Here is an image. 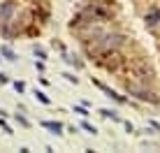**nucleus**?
<instances>
[{
	"label": "nucleus",
	"mask_w": 160,
	"mask_h": 153,
	"mask_svg": "<svg viewBox=\"0 0 160 153\" xmlns=\"http://www.w3.org/2000/svg\"><path fill=\"white\" fill-rule=\"evenodd\" d=\"M125 93L132 95V97H137V100H142V102H151V105H158L160 102L158 93L146 88L144 81H142V84H130V81H125Z\"/></svg>",
	"instance_id": "1"
},
{
	"label": "nucleus",
	"mask_w": 160,
	"mask_h": 153,
	"mask_svg": "<svg viewBox=\"0 0 160 153\" xmlns=\"http://www.w3.org/2000/svg\"><path fill=\"white\" fill-rule=\"evenodd\" d=\"M16 14V0H2L0 2V23H7Z\"/></svg>",
	"instance_id": "2"
},
{
	"label": "nucleus",
	"mask_w": 160,
	"mask_h": 153,
	"mask_svg": "<svg viewBox=\"0 0 160 153\" xmlns=\"http://www.w3.org/2000/svg\"><path fill=\"white\" fill-rule=\"evenodd\" d=\"M93 84H95V86H98V88H100V91L104 93V95H107V97H112V100H114V102H118V105H125V102H128V100H125V97H123V95H118V93H116V91H112V88H109V86H104V84H102V81H98V79H93Z\"/></svg>",
	"instance_id": "3"
},
{
	"label": "nucleus",
	"mask_w": 160,
	"mask_h": 153,
	"mask_svg": "<svg viewBox=\"0 0 160 153\" xmlns=\"http://www.w3.org/2000/svg\"><path fill=\"white\" fill-rule=\"evenodd\" d=\"M144 23L146 28H158L160 26V7H151L148 12L144 14Z\"/></svg>",
	"instance_id": "4"
},
{
	"label": "nucleus",
	"mask_w": 160,
	"mask_h": 153,
	"mask_svg": "<svg viewBox=\"0 0 160 153\" xmlns=\"http://www.w3.org/2000/svg\"><path fill=\"white\" fill-rule=\"evenodd\" d=\"M63 58H65V63H68V65H74L77 70H81V67H84V61H81L79 56H74V53H68V51H63Z\"/></svg>",
	"instance_id": "5"
},
{
	"label": "nucleus",
	"mask_w": 160,
	"mask_h": 153,
	"mask_svg": "<svg viewBox=\"0 0 160 153\" xmlns=\"http://www.w3.org/2000/svg\"><path fill=\"white\" fill-rule=\"evenodd\" d=\"M42 128L51 130L53 135H63V123H58V121H42Z\"/></svg>",
	"instance_id": "6"
},
{
	"label": "nucleus",
	"mask_w": 160,
	"mask_h": 153,
	"mask_svg": "<svg viewBox=\"0 0 160 153\" xmlns=\"http://www.w3.org/2000/svg\"><path fill=\"white\" fill-rule=\"evenodd\" d=\"M100 114H102L104 118H112L114 123H121V121H123V118L118 116V111H114V109H100Z\"/></svg>",
	"instance_id": "7"
},
{
	"label": "nucleus",
	"mask_w": 160,
	"mask_h": 153,
	"mask_svg": "<svg viewBox=\"0 0 160 153\" xmlns=\"http://www.w3.org/2000/svg\"><path fill=\"white\" fill-rule=\"evenodd\" d=\"M0 56H5L7 61H16V53H14L9 47H0Z\"/></svg>",
	"instance_id": "8"
},
{
	"label": "nucleus",
	"mask_w": 160,
	"mask_h": 153,
	"mask_svg": "<svg viewBox=\"0 0 160 153\" xmlns=\"http://www.w3.org/2000/svg\"><path fill=\"white\" fill-rule=\"evenodd\" d=\"M32 53H35V56L40 58V61H47V49H44V47L35 44V47H32Z\"/></svg>",
	"instance_id": "9"
},
{
	"label": "nucleus",
	"mask_w": 160,
	"mask_h": 153,
	"mask_svg": "<svg viewBox=\"0 0 160 153\" xmlns=\"http://www.w3.org/2000/svg\"><path fill=\"white\" fill-rule=\"evenodd\" d=\"M35 97L42 102V105H51V100H49V95H47L44 91H37V88H35Z\"/></svg>",
	"instance_id": "10"
},
{
	"label": "nucleus",
	"mask_w": 160,
	"mask_h": 153,
	"mask_svg": "<svg viewBox=\"0 0 160 153\" xmlns=\"http://www.w3.org/2000/svg\"><path fill=\"white\" fill-rule=\"evenodd\" d=\"M14 118L19 121V125H23V128H30V121L23 116V114H14Z\"/></svg>",
	"instance_id": "11"
},
{
	"label": "nucleus",
	"mask_w": 160,
	"mask_h": 153,
	"mask_svg": "<svg viewBox=\"0 0 160 153\" xmlns=\"http://www.w3.org/2000/svg\"><path fill=\"white\" fill-rule=\"evenodd\" d=\"M81 128H84L86 132H91V135H95V132H98V128H95V125H91V123H86V121L81 123Z\"/></svg>",
	"instance_id": "12"
},
{
	"label": "nucleus",
	"mask_w": 160,
	"mask_h": 153,
	"mask_svg": "<svg viewBox=\"0 0 160 153\" xmlns=\"http://www.w3.org/2000/svg\"><path fill=\"white\" fill-rule=\"evenodd\" d=\"M14 91L16 93H23L26 91V84H23V81H14Z\"/></svg>",
	"instance_id": "13"
},
{
	"label": "nucleus",
	"mask_w": 160,
	"mask_h": 153,
	"mask_svg": "<svg viewBox=\"0 0 160 153\" xmlns=\"http://www.w3.org/2000/svg\"><path fill=\"white\" fill-rule=\"evenodd\" d=\"M0 128H2L5 132H7V135H12V128H9V125L5 123V118H2V116H0Z\"/></svg>",
	"instance_id": "14"
},
{
	"label": "nucleus",
	"mask_w": 160,
	"mask_h": 153,
	"mask_svg": "<svg viewBox=\"0 0 160 153\" xmlns=\"http://www.w3.org/2000/svg\"><path fill=\"white\" fill-rule=\"evenodd\" d=\"M74 114H81V116H88V111H86V107H74Z\"/></svg>",
	"instance_id": "15"
},
{
	"label": "nucleus",
	"mask_w": 160,
	"mask_h": 153,
	"mask_svg": "<svg viewBox=\"0 0 160 153\" xmlns=\"http://www.w3.org/2000/svg\"><path fill=\"white\" fill-rule=\"evenodd\" d=\"M63 76H65V79H68V81H72V84H77V81H79V79H77V76H74V74H68V72H65Z\"/></svg>",
	"instance_id": "16"
},
{
	"label": "nucleus",
	"mask_w": 160,
	"mask_h": 153,
	"mask_svg": "<svg viewBox=\"0 0 160 153\" xmlns=\"http://www.w3.org/2000/svg\"><path fill=\"white\" fill-rule=\"evenodd\" d=\"M35 67L40 70V72H44V61H40V63H35Z\"/></svg>",
	"instance_id": "17"
},
{
	"label": "nucleus",
	"mask_w": 160,
	"mask_h": 153,
	"mask_svg": "<svg viewBox=\"0 0 160 153\" xmlns=\"http://www.w3.org/2000/svg\"><path fill=\"white\" fill-rule=\"evenodd\" d=\"M7 81H9V79H7V76H5L2 72H0V86H2V84H7Z\"/></svg>",
	"instance_id": "18"
},
{
	"label": "nucleus",
	"mask_w": 160,
	"mask_h": 153,
	"mask_svg": "<svg viewBox=\"0 0 160 153\" xmlns=\"http://www.w3.org/2000/svg\"><path fill=\"white\" fill-rule=\"evenodd\" d=\"M35 2H37V0H35Z\"/></svg>",
	"instance_id": "19"
}]
</instances>
